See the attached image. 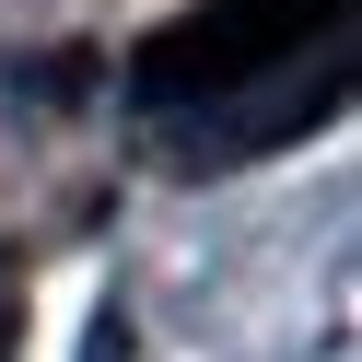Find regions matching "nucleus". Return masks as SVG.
Wrapping results in <instances>:
<instances>
[{"instance_id": "obj_2", "label": "nucleus", "mask_w": 362, "mask_h": 362, "mask_svg": "<svg viewBox=\"0 0 362 362\" xmlns=\"http://www.w3.org/2000/svg\"><path fill=\"white\" fill-rule=\"evenodd\" d=\"M12 339H24V315H12V304H0V362H12Z\"/></svg>"}, {"instance_id": "obj_1", "label": "nucleus", "mask_w": 362, "mask_h": 362, "mask_svg": "<svg viewBox=\"0 0 362 362\" xmlns=\"http://www.w3.org/2000/svg\"><path fill=\"white\" fill-rule=\"evenodd\" d=\"M351 47V0H199L187 24L141 35V105L152 117H175V105H199V129H211V164H245L257 141H281L292 117H315L327 94H304V59Z\"/></svg>"}]
</instances>
